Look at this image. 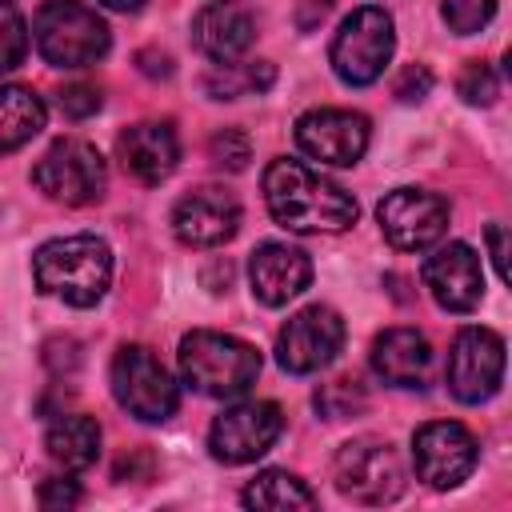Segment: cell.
I'll return each mask as SVG.
<instances>
[{
    "instance_id": "obj_1",
    "label": "cell",
    "mask_w": 512,
    "mask_h": 512,
    "mask_svg": "<svg viewBox=\"0 0 512 512\" xmlns=\"http://www.w3.org/2000/svg\"><path fill=\"white\" fill-rule=\"evenodd\" d=\"M264 200L288 232H344L356 224V200L304 160H272L264 168Z\"/></svg>"
},
{
    "instance_id": "obj_2",
    "label": "cell",
    "mask_w": 512,
    "mask_h": 512,
    "mask_svg": "<svg viewBox=\"0 0 512 512\" xmlns=\"http://www.w3.org/2000/svg\"><path fill=\"white\" fill-rule=\"evenodd\" d=\"M36 288L60 296L72 308H92L112 280V248L100 236H60L36 248L32 256Z\"/></svg>"
},
{
    "instance_id": "obj_3",
    "label": "cell",
    "mask_w": 512,
    "mask_h": 512,
    "mask_svg": "<svg viewBox=\"0 0 512 512\" xmlns=\"http://www.w3.org/2000/svg\"><path fill=\"white\" fill-rule=\"evenodd\" d=\"M180 376L192 392L200 396H216V400H232L244 396L256 376H260V352L248 340L224 336V332H208L196 328L180 340Z\"/></svg>"
},
{
    "instance_id": "obj_4",
    "label": "cell",
    "mask_w": 512,
    "mask_h": 512,
    "mask_svg": "<svg viewBox=\"0 0 512 512\" xmlns=\"http://www.w3.org/2000/svg\"><path fill=\"white\" fill-rule=\"evenodd\" d=\"M32 32H36V52L52 68H88L112 44L108 24L76 0H48L36 12Z\"/></svg>"
},
{
    "instance_id": "obj_5",
    "label": "cell",
    "mask_w": 512,
    "mask_h": 512,
    "mask_svg": "<svg viewBox=\"0 0 512 512\" xmlns=\"http://www.w3.org/2000/svg\"><path fill=\"white\" fill-rule=\"evenodd\" d=\"M392 44H396V32H392V16L376 4H364L356 8L340 32L332 36V72L352 84V88H364L372 80H380L384 64L392 60Z\"/></svg>"
},
{
    "instance_id": "obj_6",
    "label": "cell",
    "mask_w": 512,
    "mask_h": 512,
    "mask_svg": "<svg viewBox=\"0 0 512 512\" xmlns=\"http://www.w3.org/2000/svg\"><path fill=\"white\" fill-rule=\"evenodd\" d=\"M112 396L120 400V408H128L144 424L168 420L180 404V392L168 368L144 344H124L112 356Z\"/></svg>"
},
{
    "instance_id": "obj_7",
    "label": "cell",
    "mask_w": 512,
    "mask_h": 512,
    "mask_svg": "<svg viewBox=\"0 0 512 512\" xmlns=\"http://www.w3.org/2000/svg\"><path fill=\"white\" fill-rule=\"evenodd\" d=\"M332 472L336 488L356 504H392L404 492V464L388 440H348Z\"/></svg>"
},
{
    "instance_id": "obj_8",
    "label": "cell",
    "mask_w": 512,
    "mask_h": 512,
    "mask_svg": "<svg viewBox=\"0 0 512 512\" xmlns=\"http://www.w3.org/2000/svg\"><path fill=\"white\" fill-rule=\"evenodd\" d=\"M32 180L60 204H92L104 192V160L88 140L64 136L36 160Z\"/></svg>"
},
{
    "instance_id": "obj_9",
    "label": "cell",
    "mask_w": 512,
    "mask_h": 512,
    "mask_svg": "<svg viewBox=\"0 0 512 512\" xmlns=\"http://www.w3.org/2000/svg\"><path fill=\"white\" fill-rule=\"evenodd\" d=\"M280 432H284V416L272 400H244V404L224 408L212 420L208 448L220 464H248L264 456Z\"/></svg>"
},
{
    "instance_id": "obj_10",
    "label": "cell",
    "mask_w": 512,
    "mask_h": 512,
    "mask_svg": "<svg viewBox=\"0 0 512 512\" xmlns=\"http://www.w3.org/2000/svg\"><path fill=\"white\" fill-rule=\"evenodd\" d=\"M444 380L460 404L488 400L504 380V340L492 328H464L452 340Z\"/></svg>"
},
{
    "instance_id": "obj_11",
    "label": "cell",
    "mask_w": 512,
    "mask_h": 512,
    "mask_svg": "<svg viewBox=\"0 0 512 512\" xmlns=\"http://www.w3.org/2000/svg\"><path fill=\"white\" fill-rule=\"evenodd\" d=\"M344 344V320L324 308V304H312V308H300L276 336V360L284 372H296V376H308V372H320L324 364L336 360Z\"/></svg>"
},
{
    "instance_id": "obj_12",
    "label": "cell",
    "mask_w": 512,
    "mask_h": 512,
    "mask_svg": "<svg viewBox=\"0 0 512 512\" xmlns=\"http://www.w3.org/2000/svg\"><path fill=\"white\" fill-rule=\"evenodd\" d=\"M380 216V232L388 236L392 248L400 252H420L428 244H436L448 228V200L424 188H396L380 200L376 208Z\"/></svg>"
},
{
    "instance_id": "obj_13",
    "label": "cell",
    "mask_w": 512,
    "mask_h": 512,
    "mask_svg": "<svg viewBox=\"0 0 512 512\" xmlns=\"http://www.w3.org/2000/svg\"><path fill=\"white\" fill-rule=\"evenodd\" d=\"M412 464L428 488H456L476 468V440L456 420H432L412 436Z\"/></svg>"
},
{
    "instance_id": "obj_14",
    "label": "cell",
    "mask_w": 512,
    "mask_h": 512,
    "mask_svg": "<svg viewBox=\"0 0 512 512\" xmlns=\"http://www.w3.org/2000/svg\"><path fill=\"white\" fill-rule=\"evenodd\" d=\"M296 144L320 164L348 168L368 148V120L348 108H312L296 120Z\"/></svg>"
},
{
    "instance_id": "obj_15",
    "label": "cell",
    "mask_w": 512,
    "mask_h": 512,
    "mask_svg": "<svg viewBox=\"0 0 512 512\" xmlns=\"http://www.w3.org/2000/svg\"><path fill=\"white\" fill-rule=\"evenodd\" d=\"M240 228V204L224 188H196L176 200L172 208V232L188 248H216L232 240Z\"/></svg>"
},
{
    "instance_id": "obj_16",
    "label": "cell",
    "mask_w": 512,
    "mask_h": 512,
    "mask_svg": "<svg viewBox=\"0 0 512 512\" xmlns=\"http://www.w3.org/2000/svg\"><path fill=\"white\" fill-rule=\"evenodd\" d=\"M424 288L448 312H472L484 296L480 256L468 244H444L424 260Z\"/></svg>"
},
{
    "instance_id": "obj_17",
    "label": "cell",
    "mask_w": 512,
    "mask_h": 512,
    "mask_svg": "<svg viewBox=\"0 0 512 512\" xmlns=\"http://www.w3.org/2000/svg\"><path fill=\"white\" fill-rule=\"evenodd\" d=\"M248 280H252V292L260 304L268 308H280L288 304L292 296H300L312 280V260L304 248L296 244H280V240H268L252 252L248 260Z\"/></svg>"
},
{
    "instance_id": "obj_18",
    "label": "cell",
    "mask_w": 512,
    "mask_h": 512,
    "mask_svg": "<svg viewBox=\"0 0 512 512\" xmlns=\"http://www.w3.org/2000/svg\"><path fill=\"white\" fill-rule=\"evenodd\" d=\"M116 156L124 172H132L140 184H160L172 176L180 160V140L168 120H140L116 136Z\"/></svg>"
},
{
    "instance_id": "obj_19",
    "label": "cell",
    "mask_w": 512,
    "mask_h": 512,
    "mask_svg": "<svg viewBox=\"0 0 512 512\" xmlns=\"http://www.w3.org/2000/svg\"><path fill=\"white\" fill-rule=\"evenodd\" d=\"M192 40H196V48H200L208 60L232 64V60H240V56L252 48L256 24H252V16H248L244 8H236V4H228V0H216V4H208V8L196 12V20H192Z\"/></svg>"
},
{
    "instance_id": "obj_20",
    "label": "cell",
    "mask_w": 512,
    "mask_h": 512,
    "mask_svg": "<svg viewBox=\"0 0 512 512\" xmlns=\"http://www.w3.org/2000/svg\"><path fill=\"white\" fill-rule=\"evenodd\" d=\"M372 368L384 384L420 388L432 368V344L416 328H388L372 340Z\"/></svg>"
},
{
    "instance_id": "obj_21",
    "label": "cell",
    "mask_w": 512,
    "mask_h": 512,
    "mask_svg": "<svg viewBox=\"0 0 512 512\" xmlns=\"http://www.w3.org/2000/svg\"><path fill=\"white\" fill-rule=\"evenodd\" d=\"M44 448L64 472H84L100 452V428L92 416H60L48 428Z\"/></svg>"
},
{
    "instance_id": "obj_22",
    "label": "cell",
    "mask_w": 512,
    "mask_h": 512,
    "mask_svg": "<svg viewBox=\"0 0 512 512\" xmlns=\"http://www.w3.org/2000/svg\"><path fill=\"white\" fill-rule=\"evenodd\" d=\"M44 100L24 88V84H4L0 88V156L16 152L44 128Z\"/></svg>"
},
{
    "instance_id": "obj_23",
    "label": "cell",
    "mask_w": 512,
    "mask_h": 512,
    "mask_svg": "<svg viewBox=\"0 0 512 512\" xmlns=\"http://www.w3.org/2000/svg\"><path fill=\"white\" fill-rule=\"evenodd\" d=\"M248 508H264V512H292V508H316V496H312V488L304 484V480H296L292 472H284V468H268V472H260L248 488H244V496H240Z\"/></svg>"
},
{
    "instance_id": "obj_24",
    "label": "cell",
    "mask_w": 512,
    "mask_h": 512,
    "mask_svg": "<svg viewBox=\"0 0 512 512\" xmlns=\"http://www.w3.org/2000/svg\"><path fill=\"white\" fill-rule=\"evenodd\" d=\"M28 52V24L12 0H0V72H12Z\"/></svg>"
},
{
    "instance_id": "obj_25",
    "label": "cell",
    "mask_w": 512,
    "mask_h": 512,
    "mask_svg": "<svg viewBox=\"0 0 512 512\" xmlns=\"http://www.w3.org/2000/svg\"><path fill=\"white\" fill-rule=\"evenodd\" d=\"M496 12V0H444V24L456 36H472L480 32Z\"/></svg>"
},
{
    "instance_id": "obj_26",
    "label": "cell",
    "mask_w": 512,
    "mask_h": 512,
    "mask_svg": "<svg viewBox=\"0 0 512 512\" xmlns=\"http://www.w3.org/2000/svg\"><path fill=\"white\" fill-rule=\"evenodd\" d=\"M456 92L468 104H492L500 96V80H496V72L484 60H472V64H464V72L456 80Z\"/></svg>"
},
{
    "instance_id": "obj_27",
    "label": "cell",
    "mask_w": 512,
    "mask_h": 512,
    "mask_svg": "<svg viewBox=\"0 0 512 512\" xmlns=\"http://www.w3.org/2000/svg\"><path fill=\"white\" fill-rule=\"evenodd\" d=\"M208 152H212V160H216L220 168L240 172V168L248 164V156H252V144H248V136H244L240 128H224V132H216V136L208 140Z\"/></svg>"
},
{
    "instance_id": "obj_28",
    "label": "cell",
    "mask_w": 512,
    "mask_h": 512,
    "mask_svg": "<svg viewBox=\"0 0 512 512\" xmlns=\"http://www.w3.org/2000/svg\"><path fill=\"white\" fill-rule=\"evenodd\" d=\"M96 108H100V88H92V84H68L60 92V112L72 116V120H84Z\"/></svg>"
},
{
    "instance_id": "obj_29",
    "label": "cell",
    "mask_w": 512,
    "mask_h": 512,
    "mask_svg": "<svg viewBox=\"0 0 512 512\" xmlns=\"http://www.w3.org/2000/svg\"><path fill=\"white\" fill-rule=\"evenodd\" d=\"M432 92V72L424 68V64H408L404 72H400V80H396V96L404 100V104H416V100H424Z\"/></svg>"
},
{
    "instance_id": "obj_30",
    "label": "cell",
    "mask_w": 512,
    "mask_h": 512,
    "mask_svg": "<svg viewBox=\"0 0 512 512\" xmlns=\"http://www.w3.org/2000/svg\"><path fill=\"white\" fill-rule=\"evenodd\" d=\"M76 500H80V488L68 476H56V480H44L40 484V504L44 508H72Z\"/></svg>"
},
{
    "instance_id": "obj_31",
    "label": "cell",
    "mask_w": 512,
    "mask_h": 512,
    "mask_svg": "<svg viewBox=\"0 0 512 512\" xmlns=\"http://www.w3.org/2000/svg\"><path fill=\"white\" fill-rule=\"evenodd\" d=\"M488 248H492V264H496L500 280H508V252H504V228L500 224L488 228Z\"/></svg>"
},
{
    "instance_id": "obj_32",
    "label": "cell",
    "mask_w": 512,
    "mask_h": 512,
    "mask_svg": "<svg viewBox=\"0 0 512 512\" xmlns=\"http://www.w3.org/2000/svg\"><path fill=\"white\" fill-rule=\"evenodd\" d=\"M104 8H116V12H136L144 0H100Z\"/></svg>"
}]
</instances>
